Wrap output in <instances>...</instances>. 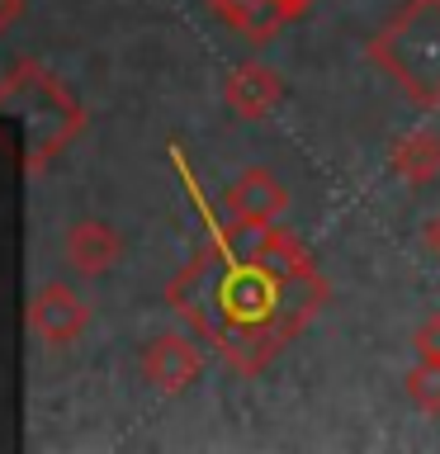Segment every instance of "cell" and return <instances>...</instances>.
<instances>
[{
	"mask_svg": "<svg viewBox=\"0 0 440 454\" xmlns=\"http://www.w3.org/2000/svg\"><path fill=\"white\" fill-rule=\"evenodd\" d=\"M332 298L322 270L275 275L261 261H227L213 247L199 251L170 279L166 303L180 322H190L199 340H208L237 374H261Z\"/></svg>",
	"mask_w": 440,
	"mask_h": 454,
	"instance_id": "cell-1",
	"label": "cell"
},
{
	"mask_svg": "<svg viewBox=\"0 0 440 454\" xmlns=\"http://www.w3.org/2000/svg\"><path fill=\"white\" fill-rule=\"evenodd\" d=\"M0 119L20 123L24 170L38 176V170L81 133L85 114H81L76 99H71V90L43 62H20L5 81H0Z\"/></svg>",
	"mask_w": 440,
	"mask_h": 454,
	"instance_id": "cell-2",
	"label": "cell"
},
{
	"mask_svg": "<svg viewBox=\"0 0 440 454\" xmlns=\"http://www.w3.org/2000/svg\"><path fill=\"white\" fill-rule=\"evenodd\" d=\"M369 62L421 109H440V0H403V10L369 38Z\"/></svg>",
	"mask_w": 440,
	"mask_h": 454,
	"instance_id": "cell-3",
	"label": "cell"
},
{
	"mask_svg": "<svg viewBox=\"0 0 440 454\" xmlns=\"http://www.w3.org/2000/svg\"><path fill=\"white\" fill-rule=\"evenodd\" d=\"M85 326H90V303H85L71 284L48 279L34 289V298H28V332H34L43 346L62 350L85 332Z\"/></svg>",
	"mask_w": 440,
	"mask_h": 454,
	"instance_id": "cell-4",
	"label": "cell"
},
{
	"mask_svg": "<svg viewBox=\"0 0 440 454\" xmlns=\"http://www.w3.org/2000/svg\"><path fill=\"white\" fill-rule=\"evenodd\" d=\"M138 369H142V383H147V388L176 397V393H185L199 374H204V355H199V346L190 336L166 332V336H152L147 346H142Z\"/></svg>",
	"mask_w": 440,
	"mask_h": 454,
	"instance_id": "cell-5",
	"label": "cell"
},
{
	"mask_svg": "<svg viewBox=\"0 0 440 454\" xmlns=\"http://www.w3.org/2000/svg\"><path fill=\"white\" fill-rule=\"evenodd\" d=\"M223 204L232 218H247V223H279V213L289 208V190L270 176V170L261 166H251V170H241V176L227 184V194H223Z\"/></svg>",
	"mask_w": 440,
	"mask_h": 454,
	"instance_id": "cell-6",
	"label": "cell"
},
{
	"mask_svg": "<svg viewBox=\"0 0 440 454\" xmlns=\"http://www.w3.org/2000/svg\"><path fill=\"white\" fill-rule=\"evenodd\" d=\"M223 99H227V109H232L237 119H265V114L284 99V81H279L275 67L247 62V67H237L232 76H227Z\"/></svg>",
	"mask_w": 440,
	"mask_h": 454,
	"instance_id": "cell-7",
	"label": "cell"
},
{
	"mask_svg": "<svg viewBox=\"0 0 440 454\" xmlns=\"http://www.w3.org/2000/svg\"><path fill=\"white\" fill-rule=\"evenodd\" d=\"M208 5L232 34H241L247 43H270L284 24L298 20V10L289 5V0H208Z\"/></svg>",
	"mask_w": 440,
	"mask_h": 454,
	"instance_id": "cell-8",
	"label": "cell"
},
{
	"mask_svg": "<svg viewBox=\"0 0 440 454\" xmlns=\"http://www.w3.org/2000/svg\"><path fill=\"white\" fill-rule=\"evenodd\" d=\"M119 251H123V241H119V232H114V227H105V223H76V227L67 232V261H71V270H76V275H85V279L109 275L114 261H119Z\"/></svg>",
	"mask_w": 440,
	"mask_h": 454,
	"instance_id": "cell-9",
	"label": "cell"
},
{
	"mask_svg": "<svg viewBox=\"0 0 440 454\" xmlns=\"http://www.w3.org/2000/svg\"><path fill=\"white\" fill-rule=\"evenodd\" d=\"M389 170L407 184H431L440 176V133H431V128L403 133L389 147Z\"/></svg>",
	"mask_w": 440,
	"mask_h": 454,
	"instance_id": "cell-10",
	"label": "cell"
},
{
	"mask_svg": "<svg viewBox=\"0 0 440 454\" xmlns=\"http://www.w3.org/2000/svg\"><path fill=\"white\" fill-rule=\"evenodd\" d=\"M255 261H261L265 270H275V275H308V270H318L312 251L294 232H284V227H270V237H265V247H261Z\"/></svg>",
	"mask_w": 440,
	"mask_h": 454,
	"instance_id": "cell-11",
	"label": "cell"
},
{
	"mask_svg": "<svg viewBox=\"0 0 440 454\" xmlns=\"http://www.w3.org/2000/svg\"><path fill=\"white\" fill-rule=\"evenodd\" d=\"M270 227H275V223H247V218H232L218 237H213V247H218L227 261H255V255H261V247H265V237H270Z\"/></svg>",
	"mask_w": 440,
	"mask_h": 454,
	"instance_id": "cell-12",
	"label": "cell"
},
{
	"mask_svg": "<svg viewBox=\"0 0 440 454\" xmlns=\"http://www.w3.org/2000/svg\"><path fill=\"white\" fill-rule=\"evenodd\" d=\"M403 388L412 397V407L426 411V417H440V360H417L407 369Z\"/></svg>",
	"mask_w": 440,
	"mask_h": 454,
	"instance_id": "cell-13",
	"label": "cell"
},
{
	"mask_svg": "<svg viewBox=\"0 0 440 454\" xmlns=\"http://www.w3.org/2000/svg\"><path fill=\"white\" fill-rule=\"evenodd\" d=\"M412 346H417V360H440V312H431V317L417 326Z\"/></svg>",
	"mask_w": 440,
	"mask_h": 454,
	"instance_id": "cell-14",
	"label": "cell"
},
{
	"mask_svg": "<svg viewBox=\"0 0 440 454\" xmlns=\"http://www.w3.org/2000/svg\"><path fill=\"white\" fill-rule=\"evenodd\" d=\"M20 14H24V0H0V34H5Z\"/></svg>",
	"mask_w": 440,
	"mask_h": 454,
	"instance_id": "cell-15",
	"label": "cell"
},
{
	"mask_svg": "<svg viewBox=\"0 0 440 454\" xmlns=\"http://www.w3.org/2000/svg\"><path fill=\"white\" fill-rule=\"evenodd\" d=\"M426 247H431V251L440 255V218H431V223H426Z\"/></svg>",
	"mask_w": 440,
	"mask_h": 454,
	"instance_id": "cell-16",
	"label": "cell"
},
{
	"mask_svg": "<svg viewBox=\"0 0 440 454\" xmlns=\"http://www.w3.org/2000/svg\"><path fill=\"white\" fill-rule=\"evenodd\" d=\"M289 5H294V10H298V14H303V10H308V5H312V0H289Z\"/></svg>",
	"mask_w": 440,
	"mask_h": 454,
	"instance_id": "cell-17",
	"label": "cell"
}]
</instances>
